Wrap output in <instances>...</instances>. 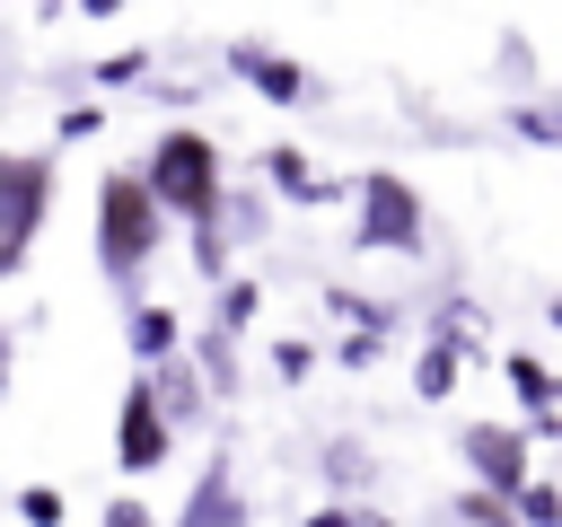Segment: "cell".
<instances>
[{
	"label": "cell",
	"instance_id": "obj_7",
	"mask_svg": "<svg viewBox=\"0 0 562 527\" xmlns=\"http://www.w3.org/2000/svg\"><path fill=\"white\" fill-rule=\"evenodd\" d=\"M228 61H237V79H246V88H263L272 105H299V97H307V70H299L290 53H272V44H237Z\"/></svg>",
	"mask_w": 562,
	"mask_h": 527
},
{
	"label": "cell",
	"instance_id": "obj_20",
	"mask_svg": "<svg viewBox=\"0 0 562 527\" xmlns=\"http://www.w3.org/2000/svg\"><path fill=\"white\" fill-rule=\"evenodd\" d=\"M105 527H158V518H149L140 501H114V509H105Z\"/></svg>",
	"mask_w": 562,
	"mask_h": 527
},
{
	"label": "cell",
	"instance_id": "obj_10",
	"mask_svg": "<svg viewBox=\"0 0 562 527\" xmlns=\"http://www.w3.org/2000/svg\"><path fill=\"white\" fill-rule=\"evenodd\" d=\"M149 395H158V413H167V430H176V422H202V386H193V369H184V360H158V378H149Z\"/></svg>",
	"mask_w": 562,
	"mask_h": 527
},
{
	"label": "cell",
	"instance_id": "obj_18",
	"mask_svg": "<svg viewBox=\"0 0 562 527\" xmlns=\"http://www.w3.org/2000/svg\"><path fill=\"white\" fill-rule=\"evenodd\" d=\"M457 509H465V518H474V527H509V501H492V492H465V501H457Z\"/></svg>",
	"mask_w": 562,
	"mask_h": 527
},
{
	"label": "cell",
	"instance_id": "obj_12",
	"mask_svg": "<svg viewBox=\"0 0 562 527\" xmlns=\"http://www.w3.org/2000/svg\"><path fill=\"white\" fill-rule=\"evenodd\" d=\"M263 167H272V184H281V193H299V202H334V184H316V176H307V158H299V149H272V158H263Z\"/></svg>",
	"mask_w": 562,
	"mask_h": 527
},
{
	"label": "cell",
	"instance_id": "obj_9",
	"mask_svg": "<svg viewBox=\"0 0 562 527\" xmlns=\"http://www.w3.org/2000/svg\"><path fill=\"white\" fill-rule=\"evenodd\" d=\"M509 386H518V404L536 413V430H562V386H553V369H544L536 351H509Z\"/></svg>",
	"mask_w": 562,
	"mask_h": 527
},
{
	"label": "cell",
	"instance_id": "obj_16",
	"mask_svg": "<svg viewBox=\"0 0 562 527\" xmlns=\"http://www.w3.org/2000/svg\"><path fill=\"white\" fill-rule=\"evenodd\" d=\"M509 123H518V132H527V141H544V149H553V141H562V105H518V114H509Z\"/></svg>",
	"mask_w": 562,
	"mask_h": 527
},
{
	"label": "cell",
	"instance_id": "obj_14",
	"mask_svg": "<svg viewBox=\"0 0 562 527\" xmlns=\"http://www.w3.org/2000/svg\"><path fill=\"white\" fill-rule=\"evenodd\" d=\"M518 518H527V527H562V492H553V483H527V492H518Z\"/></svg>",
	"mask_w": 562,
	"mask_h": 527
},
{
	"label": "cell",
	"instance_id": "obj_2",
	"mask_svg": "<svg viewBox=\"0 0 562 527\" xmlns=\"http://www.w3.org/2000/svg\"><path fill=\"white\" fill-rule=\"evenodd\" d=\"M158 237H167V220H158L149 184H140L132 167H114V176L97 184V264H105V281H132V272L158 255Z\"/></svg>",
	"mask_w": 562,
	"mask_h": 527
},
{
	"label": "cell",
	"instance_id": "obj_21",
	"mask_svg": "<svg viewBox=\"0 0 562 527\" xmlns=\"http://www.w3.org/2000/svg\"><path fill=\"white\" fill-rule=\"evenodd\" d=\"M307 527H351V509H316V518H307Z\"/></svg>",
	"mask_w": 562,
	"mask_h": 527
},
{
	"label": "cell",
	"instance_id": "obj_13",
	"mask_svg": "<svg viewBox=\"0 0 562 527\" xmlns=\"http://www.w3.org/2000/svg\"><path fill=\"white\" fill-rule=\"evenodd\" d=\"M413 386H422V395H448V386H457V351H448V343H422V360H413Z\"/></svg>",
	"mask_w": 562,
	"mask_h": 527
},
{
	"label": "cell",
	"instance_id": "obj_15",
	"mask_svg": "<svg viewBox=\"0 0 562 527\" xmlns=\"http://www.w3.org/2000/svg\"><path fill=\"white\" fill-rule=\"evenodd\" d=\"M255 299H263L255 281H228V290H220V334H237V325L255 316Z\"/></svg>",
	"mask_w": 562,
	"mask_h": 527
},
{
	"label": "cell",
	"instance_id": "obj_8",
	"mask_svg": "<svg viewBox=\"0 0 562 527\" xmlns=\"http://www.w3.org/2000/svg\"><path fill=\"white\" fill-rule=\"evenodd\" d=\"M176 527H246V509H237V492H228V457L202 466V483H193V501H184Z\"/></svg>",
	"mask_w": 562,
	"mask_h": 527
},
{
	"label": "cell",
	"instance_id": "obj_17",
	"mask_svg": "<svg viewBox=\"0 0 562 527\" xmlns=\"http://www.w3.org/2000/svg\"><path fill=\"white\" fill-rule=\"evenodd\" d=\"M18 518L26 527H61V492H18Z\"/></svg>",
	"mask_w": 562,
	"mask_h": 527
},
{
	"label": "cell",
	"instance_id": "obj_19",
	"mask_svg": "<svg viewBox=\"0 0 562 527\" xmlns=\"http://www.w3.org/2000/svg\"><path fill=\"white\" fill-rule=\"evenodd\" d=\"M140 61H149V53H114V61H97V79H105V88H123V79H140Z\"/></svg>",
	"mask_w": 562,
	"mask_h": 527
},
{
	"label": "cell",
	"instance_id": "obj_4",
	"mask_svg": "<svg viewBox=\"0 0 562 527\" xmlns=\"http://www.w3.org/2000/svg\"><path fill=\"white\" fill-rule=\"evenodd\" d=\"M360 246L369 255H413L422 246V193L404 176H360Z\"/></svg>",
	"mask_w": 562,
	"mask_h": 527
},
{
	"label": "cell",
	"instance_id": "obj_1",
	"mask_svg": "<svg viewBox=\"0 0 562 527\" xmlns=\"http://www.w3.org/2000/svg\"><path fill=\"white\" fill-rule=\"evenodd\" d=\"M140 184H149L158 220H193V237L220 228V202H228V193H220V149H211V132H158Z\"/></svg>",
	"mask_w": 562,
	"mask_h": 527
},
{
	"label": "cell",
	"instance_id": "obj_5",
	"mask_svg": "<svg viewBox=\"0 0 562 527\" xmlns=\"http://www.w3.org/2000/svg\"><path fill=\"white\" fill-rule=\"evenodd\" d=\"M167 448H176V430H167L149 378H132V386H123V422H114V466H123V474H149V466H167Z\"/></svg>",
	"mask_w": 562,
	"mask_h": 527
},
{
	"label": "cell",
	"instance_id": "obj_11",
	"mask_svg": "<svg viewBox=\"0 0 562 527\" xmlns=\"http://www.w3.org/2000/svg\"><path fill=\"white\" fill-rule=\"evenodd\" d=\"M132 351H140L149 369L176 360V351H184V343H176V307H140V316H132Z\"/></svg>",
	"mask_w": 562,
	"mask_h": 527
},
{
	"label": "cell",
	"instance_id": "obj_3",
	"mask_svg": "<svg viewBox=\"0 0 562 527\" xmlns=\"http://www.w3.org/2000/svg\"><path fill=\"white\" fill-rule=\"evenodd\" d=\"M44 220H53V158L0 149V281L26 264V246L44 237Z\"/></svg>",
	"mask_w": 562,
	"mask_h": 527
},
{
	"label": "cell",
	"instance_id": "obj_6",
	"mask_svg": "<svg viewBox=\"0 0 562 527\" xmlns=\"http://www.w3.org/2000/svg\"><path fill=\"white\" fill-rule=\"evenodd\" d=\"M465 466L492 483V501H518L536 474H527V430H501V422H474L465 430Z\"/></svg>",
	"mask_w": 562,
	"mask_h": 527
},
{
	"label": "cell",
	"instance_id": "obj_23",
	"mask_svg": "<svg viewBox=\"0 0 562 527\" xmlns=\"http://www.w3.org/2000/svg\"><path fill=\"white\" fill-rule=\"evenodd\" d=\"M553 325H562V299H553Z\"/></svg>",
	"mask_w": 562,
	"mask_h": 527
},
{
	"label": "cell",
	"instance_id": "obj_22",
	"mask_svg": "<svg viewBox=\"0 0 562 527\" xmlns=\"http://www.w3.org/2000/svg\"><path fill=\"white\" fill-rule=\"evenodd\" d=\"M0 378H9V334H0Z\"/></svg>",
	"mask_w": 562,
	"mask_h": 527
}]
</instances>
